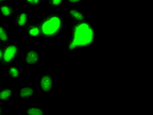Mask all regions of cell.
<instances>
[{"label": "cell", "instance_id": "cell-20", "mask_svg": "<svg viewBox=\"0 0 153 115\" xmlns=\"http://www.w3.org/2000/svg\"><path fill=\"white\" fill-rule=\"evenodd\" d=\"M4 114V110H3V107L0 105V115Z\"/></svg>", "mask_w": 153, "mask_h": 115}, {"label": "cell", "instance_id": "cell-17", "mask_svg": "<svg viewBox=\"0 0 153 115\" xmlns=\"http://www.w3.org/2000/svg\"><path fill=\"white\" fill-rule=\"evenodd\" d=\"M42 2V0H24L26 4L30 7H32V8H36V7L40 5Z\"/></svg>", "mask_w": 153, "mask_h": 115}, {"label": "cell", "instance_id": "cell-2", "mask_svg": "<svg viewBox=\"0 0 153 115\" xmlns=\"http://www.w3.org/2000/svg\"><path fill=\"white\" fill-rule=\"evenodd\" d=\"M71 37L80 47H88L94 41L95 34L91 24L86 20L74 23L71 28Z\"/></svg>", "mask_w": 153, "mask_h": 115}, {"label": "cell", "instance_id": "cell-18", "mask_svg": "<svg viewBox=\"0 0 153 115\" xmlns=\"http://www.w3.org/2000/svg\"><path fill=\"white\" fill-rule=\"evenodd\" d=\"M64 2L69 6L75 7L76 5L81 4L82 2V0H64Z\"/></svg>", "mask_w": 153, "mask_h": 115}, {"label": "cell", "instance_id": "cell-11", "mask_svg": "<svg viewBox=\"0 0 153 115\" xmlns=\"http://www.w3.org/2000/svg\"><path fill=\"white\" fill-rule=\"evenodd\" d=\"M16 13L15 8L9 3H3L0 6V16L3 18H9Z\"/></svg>", "mask_w": 153, "mask_h": 115}, {"label": "cell", "instance_id": "cell-21", "mask_svg": "<svg viewBox=\"0 0 153 115\" xmlns=\"http://www.w3.org/2000/svg\"><path fill=\"white\" fill-rule=\"evenodd\" d=\"M7 2V0H0V5L3 4V3H5Z\"/></svg>", "mask_w": 153, "mask_h": 115}, {"label": "cell", "instance_id": "cell-16", "mask_svg": "<svg viewBox=\"0 0 153 115\" xmlns=\"http://www.w3.org/2000/svg\"><path fill=\"white\" fill-rule=\"evenodd\" d=\"M48 5L51 8H56L61 6L64 2V0H48Z\"/></svg>", "mask_w": 153, "mask_h": 115}, {"label": "cell", "instance_id": "cell-5", "mask_svg": "<svg viewBox=\"0 0 153 115\" xmlns=\"http://www.w3.org/2000/svg\"><path fill=\"white\" fill-rule=\"evenodd\" d=\"M41 61V54L39 51L34 48H27L25 51L24 61L29 66L37 65Z\"/></svg>", "mask_w": 153, "mask_h": 115}, {"label": "cell", "instance_id": "cell-14", "mask_svg": "<svg viewBox=\"0 0 153 115\" xmlns=\"http://www.w3.org/2000/svg\"><path fill=\"white\" fill-rule=\"evenodd\" d=\"M9 42V34L7 28L0 24V44H7Z\"/></svg>", "mask_w": 153, "mask_h": 115}, {"label": "cell", "instance_id": "cell-3", "mask_svg": "<svg viewBox=\"0 0 153 115\" xmlns=\"http://www.w3.org/2000/svg\"><path fill=\"white\" fill-rule=\"evenodd\" d=\"M20 53V46L18 43L9 42L3 47V55L1 66L7 67L11 65L18 58Z\"/></svg>", "mask_w": 153, "mask_h": 115}, {"label": "cell", "instance_id": "cell-22", "mask_svg": "<svg viewBox=\"0 0 153 115\" xmlns=\"http://www.w3.org/2000/svg\"><path fill=\"white\" fill-rule=\"evenodd\" d=\"M42 1H43V2H47L48 0H42Z\"/></svg>", "mask_w": 153, "mask_h": 115}, {"label": "cell", "instance_id": "cell-6", "mask_svg": "<svg viewBox=\"0 0 153 115\" xmlns=\"http://www.w3.org/2000/svg\"><path fill=\"white\" fill-rule=\"evenodd\" d=\"M14 23L18 28H25L30 23V16L26 11H19L14 15Z\"/></svg>", "mask_w": 153, "mask_h": 115}, {"label": "cell", "instance_id": "cell-12", "mask_svg": "<svg viewBox=\"0 0 153 115\" xmlns=\"http://www.w3.org/2000/svg\"><path fill=\"white\" fill-rule=\"evenodd\" d=\"M25 114L28 115H43L45 114V110L39 106H30L25 109Z\"/></svg>", "mask_w": 153, "mask_h": 115}, {"label": "cell", "instance_id": "cell-1", "mask_svg": "<svg viewBox=\"0 0 153 115\" xmlns=\"http://www.w3.org/2000/svg\"><path fill=\"white\" fill-rule=\"evenodd\" d=\"M41 31V38L51 39L58 36L64 27V20L61 15L51 13L46 15L38 23Z\"/></svg>", "mask_w": 153, "mask_h": 115}, {"label": "cell", "instance_id": "cell-10", "mask_svg": "<svg viewBox=\"0 0 153 115\" xmlns=\"http://www.w3.org/2000/svg\"><path fill=\"white\" fill-rule=\"evenodd\" d=\"M15 89L11 86H4L0 89V101H9L14 96Z\"/></svg>", "mask_w": 153, "mask_h": 115}, {"label": "cell", "instance_id": "cell-8", "mask_svg": "<svg viewBox=\"0 0 153 115\" xmlns=\"http://www.w3.org/2000/svg\"><path fill=\"white\" fill-rule=\"evenodd\" d=\"M67 15L74 23L81 22L86 20L85 13L75 7H69L67 10Z\"/></svg>", "mask_w": 153, "mask_h": 115}, {"label": "cell", "instance_id": "cell-4", "mask_svg": "<svg viewBox=\"0 0 153 115\" xmlns=\"http://www.w3.org/2000/svg\"><path fill=\"white\" fill-rule=\"evenodd\" d=\"M55 84V80L53 74L51 72H45L40 76L39 86L41 93L44 95H48Z\"/></svg>", "mask_w": 153, "mask_h": 115}, {"label": "cell", "instance_id": "cell-15", "mask_svg": "<svg viewBox=\"0 0 153 115\" xmlns=\"http://www.w3.org/2000/svg\"><path fill=\"white\" fill-rule=\"evenodd\" d=\"M81 47H80L79 44L76 42V41L74 39V38L72 37L69 38L67 41V50L69 52L73 53V52L77 51Z\"/></svg>", "mask_w": 153, "mask_h": 115}, {"label": "cell", "instance_id": "cell-19", "mask_svg": "<svg viewBox=\"0 0 153 115\" xmlns=\"http://www.w3.org/2000/svg\"><path fill=\"white\" fill-rule=\"evenodd\" d=\"M3 55V47H1L0 46V65H1V62H2Z\"/></svg>", "mask_w": 153, "mask_h": 115}, {"label": "cell", "instance_id": "cell-9", "mask_svg": "<svg viewBox=\"0 0 153 115\" xmlns=\"http://www.w3.org/2000/svg\"><path fill=\"white\" fill-rule=\"evenodd\" d=\"M24 29L26 36L28 37L34 38H41V31L39 23H29Z\"/></svg>", "mask_w": 153, "mask_h": 115}, {"label": "cell", "instance_id": "cell-13", "mask_svg": "<svg viewBox=\"0 0 153 115\" xmlns=\"http://www.w3.org/2000/svg\"><path fill=\"white\" fill-rule=\"evenodd\" d=\"M7 73L9 77L13 80L19 79L20 76V68L15 65H9L7 71Z\"/></svg>", "mask_w": 153, "mask_h": 115}, {"label": "cell", "instance_id": "cell-7", "mask_svg": "<svg viewBox=\"0 0 153 115\" xmlns=\"http://www.w3.org/2000/svg\"><path fill=\"white\" fill-rule=\"evenodd\" d=\"M36 94V89L32 85L24 86L20 88L19 92V97L22 101L32 99Z\"/></svg>", "mask_w": 153, "mask_h": 115}]
</instances>
